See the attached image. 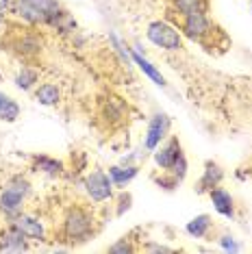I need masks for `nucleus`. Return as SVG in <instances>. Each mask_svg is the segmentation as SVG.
<instances>
[{"label": "nucleus", "instance_id": "nucleus-1", "mask_svg": "<svg viewBox=\"0 0 252 254\" xmlns=\"http://www.w3.org/2000/svg\"><path fill=\"white\" fill-rule=\"evenodd\" d=\"M100 230V222L96 217V213L89 209L87 204H70L65 209L61 217V228H59V237L61 241H65L67 246H83L89 239H94Z\"/></svg>", "mask_w": 252, "mask_h": 254}, {"label": "nucleus", "instance_id": "nucleus-2", "mask_svg": "<svg viewBox=\"0 0 252 254\" xmlns=\"http://www.w3.org/2000/svg\"><path fill=\"white\" fill-rule=\"evenodd\" d=\"M2 48H7L11 55H15L18 59L24 61H35L44 55L46 42L44 35L37 31L35 26L22 24L20 28H9L2 33Z\"/></svg>", "mask_w": 252, "mask_h": 254}, {"label": "nucleus", "instance_id": "nucleus-3", "mask_svg": "<svg viewBox=\"0 0 252 254\" xmlns=\"http://www.w3.org/2000/svg\"><path fill=\"white\" fill-rule=\"evenodd\" d=\"M33 193V185L26 176L15 174L11 176L4 187L0 189V215H4L7 219L15 217L18 213L24 211L26 200Z\"/></svg>", "mask_w": 252, "mask_h": 254}, {"label": "nucleus", "instance_id": "nucleus-4", "mask_svg": "<svg viewBox=\"0 0 252 254\" xmlns=\"http://www.w3.org/2000/svg\"><path fill=\"white\" fill-rule=\"evenodd\" d=\"M146 39L152 46L165 50V53H181L185 48L183 33L179 31V26L172 24L168 20H152L146 26Z\"/></svg>", "mask_w": 252, "mask_h": 254}, {"label": "nucleus", "instance_id": "nucleus-5", "mask_svg": "<svg viewBox=\"0 0 252 254\" xmlns=\"http://www.w3.org/2000/svg\"><path fill=\"white\" fill-rule=\"evenodd\" d=\"M179 26V31L183 33V37L191 39V42H198L202 46L209 44V39L213 35H220V28H217L213 22H211L209 13H191V15H181L179 20L174 22Z\"/></svg>", "mask_w": 252, "mask_h": 254}, {"label": "nucleus", "instance_id": "nucleus-6", "mask_svg": "<svg viewBox=\"0 0 252 254\" xmlns=\"http://www.w3.org/2000/svg\"><path fill=\"white\" fill-rule=\"evenodd\" d=\"M83 187H85V193H87L89 202H94V204L109 202V200H113V195H116V185H113L109 172H105V170L89 172L83 181Z\"/></svg>", "mask_w": 252, "mask_h": 254}, {"label": "nucleus", "instance_id": "nucleus-7", "mask_svg": "<svg viewBox=\"0 0 252 254\" xmlns=\"http://www.w3.org/2000/svg\"><path fill=\"white\" fill-rule=\"evenodd\" d=\"M170 128H172V118H170V115L163 113V111L154 113L152 118L148 120V128H146L141 148H144L146 152H154V150H157L165 139H168Z\"/></svg>", "mask_w": 252, "mask_h": 254}, {"label": "nucleus", "instance_id": "nucleus-8", "mask_svg": "<svg viewBox=\"0 0 252 254\" xmlns=\"http://www.w3.org/2000/svg\"><path fill=\"white\" fill-rule=\"evenodd\" d=\"M9 224H13L18 230H22L28 241H48V226L42 217L33 215V213H18L15 217L9 219Z\"/></svg>", "mask_w": 252, "mask_h": 254}, {"label": "nucleus", "instance_id": "nucleus-9", "mask_svg": "<svg viewBox=\"0 0 252 254\" xmlns=\"http://www.w3.org/2000/svg\"><path fill=\"white\" fill-rule=\"evenodd\" d=\"M11 18H15L20 24L26 26H35V28H46L50 18L44 13L42 9H37L35 4L26 2V0H13V7L9 11Z\"/></svg>", "mask_w": 252, "mask_h": 254}, {"label": "nucleus", "instance_id": "nucleus-10", "mask_svg": "<svg viewBox=\"0 0 252 254\" xmlns=\"http://www.w3.org/2000/svg\"><path fill=\"white\" fill-rule=\"evenodd\" d=\"M183 154V146H181V139L176 135H168V139H165L161 146L152 152V159H154V165L159 167L161 172H168L172 165H174V161L179 159Z\"/></svg>", "mask_w": 252, "mask_h": 254}, {"label": "nucleus", "instance_id": "nucleus-11", "mask_svg": "<svg viewBox=\"0 0 252 254\" xmlns=\"http://www.w3.org/2000/svg\"><path fill=\"white\" fill-rule=\"evenodd\" d=\"M26 250H31L28 237L15 228L13 224H9L0 233V252H26Z\"/></svg>", "mask_w": 252, "mask_h": 254}, {"label": "nucleus", "instance_id": "nucleus-12", "mask_svg": "<svg viewBox=\"0 0 252 254\" xmlns=\"http://www.w3.org/2000/svg\"><path fill=\"white\" fill-rule=\"evenodd\" d=\"M222 181H224V167L220 163H215V161H207L204 170H202V176H200L196 183V193H200V195L209 193L213 187L222 185Z\"/></svg>", "mask_w": 252, "mask_h": 254}, {"label": "nucleus", "instance_id": "nucleus-13", "mask_svg": "<svg viewBox=\"0 0 252 254\" xmlns=\"http://www.w3.org/2000/svg\"><path fill=\"white\" fill-rule=\"evenodd\" d=\"M31 167L35 172L50 178H61L65 174V163L55 157H48V154H33L31 157Z\"/></svg>", "mask_w": 252, "mask_h": 254}, {"label": "nucleus", "instance_id": "nucleus-14", "mask_svg": "<svg viewBox=\"0 0 252 254\" xmlns=\"http://www.w3.org/2000/svg\"><path fill=\"white\" fill-rule=\"evenodd\" d=\"M209 198L213 202V209L226 219H235V198L226 187L217 185L209 191Z\"/></svg>", "mask_w": 252, "mask_h": 254}, {"label": "nucleus", "instance_id": "nucleus-15", "mask_svg": "<svg viewBox=\"0 0 252 254\" xmlns=\"http://www.w3.org/2000/svg\"><path fill=\"white\" fill-rule=\"evenodd\" d=\"M100 113H102V118H105L111 126H118V124H122L126 120V115H128V105H124L122 98L109 96L107 100L102 102Z\"/></svg>", "mask_w": 252, "mask_h": 254}, {"label": "nucleus", "instance_id": "nucleus-16", "mask_svg": "<svg viewBox=\"0 0 252 254\" xmlns=\"http://www.w3.org/2000/svg\"><path fill=\"white\" fill-rule=\"evenodd\" d=\"M137 174H139V165L135 163H120L109 167V176H111L116 189H124L133 178H137Z\"/></svg>", "mask_w": 252, "mask_h": 254}, {"label": "nucleus", "instance_id": "nucleus-17", "mask_svg": "<svg viewBox=\"0 0 252 254\" xmlns=\"http://www.w3.org/2000/svg\"><path fill=\"white\" fill-rule=\"evenodd\" d=\"M211 0H170V11L181 15H191V13H209Z\"/></svg>", "mask_w": 252, "mask_h": 254}, {"label": "nucleus", "instance_id": "nucleus-18", "mask_svg": "<svg viewBox=\"0 0 252 254\" xmlns=\"http://www.w3.org/2000/svg\"><path fill=\"white\" fill-rule=\"evenodd\" d=\"M185 233L189 237H193V239H207L213 233V217L207 215V213L193 217L191 222L185 224Z\"/></svg>", "mask_w": 252, "mask_h": 254}, {"label": "nucleus", "instance_id": "nucleus-19", "mask_svg": "<svg viewBox=\"0 0 252 254\" xmlns=\"http://www.w3.org/2000/svg\"><path fill=\"white\" fill-rule=\"evenodd\" d=\"M33 96L42 107H57L61 102V89L55 83H42L33 89Z\"/></svg>", "mask_w": 252, "mask_h": 254}, {"label": "nucleus", "instance_id": "nucleus-20", "mask_svg": "<svg viewBox=\"0 0 252 254\" xmlns=\"http://www.w3.org/2000/svg\"><path fill=\"white\" fill-rule=\"evenodd\" d=\"M130 59H133L135 65H139V70L144 72V76L150 78L154 85H159V87H165V85H168V83H165V78H163V74L159 72L157 67H154L152 63L146 59V57H141V53L137 48H130Z\"/></svg>", "mask_w": 252, "mask_h": 254}, {"label": "nucleus", "instance_id": "nucleus-21", "mask_svg": "<svg viewBox=\"0 0 252 254\" xmlns=\"http://www.w3.org/2000/svg\"><path fill=\"white\" fill-rule=\"evenodd\" d=\"M39 85V70L35 65H22L15 74V87L22 91H33Z\"/></svg>", "mask_w": 252, "mask_h": 254}, {"label": "nucleus", "instance_id": "nucleus-22", "mask_svg": "<svg viewBox=\"0 0 252 254\" xmlns=\"http://www.w3.org/2000/svg\"><path fill=\"white\" fill-rule=\"evenodd\" d=\"M20 113H22V107L18 105V100H13L11 96L0 91V120L13 124L15 120L20 118Z\"/></svg>", "mask_w": 252, "mask_h": 254}, {"label": "nucleus", "instance_id": "nucleus-23", "mask_svg": "<svg viewBox=\"0 0 252 254\" xmlns=\"http://www.w3.org/2000/svg\"><path fill=\"white\" fill-rule=\"evenodd\" d=\"M139 248L135 246V239L130 235H124V237H120V239L116 241V244H111L107 248V252H111V254H133L137 252Z\"/></svg>", "mask_w": 252, "mask_h": 254}, {"label": "nucleus", "instance_id": "nucleus-24", "mask_svg": "<svg viewBox=\"0 0 252 254\" xmlns=\"http://www.w3.org/2000/svg\"><path fill=\"white\" fill-rule=\"evenodd\" d=\"M26 2H31V4H35L37 9H42L50 20H53L55 15L63 9V4L59 2V0H26ZM48 24H50V22H48ZM46 28H48V26H46Z\"/></svg>", "mask_w": 252, "mask_h": 254}, {"label": "nucleus", "instance_id": "nucleus-25", "mask_svg": "<svg viewBox=\"0 0 252 254\" xmlns=\"http://www.w3.org/2000/svg\"><path fill=\"white\" fill-rule=\"evenodd\" d=\"M187 170H189V163H187V157H185V152H183L181 157L174 161V165H172L168 172H170V174L174 176V178H176V181H179V183H183V181H185V176H187Z\"/></svg>", "mask_w": 252, "mask_h": 254}, {"label": "nucleus", "instance_id": "nucleus-26", "mask_svg": "<svg viewBox=\"0 0 252 254\" xmlns=\"http://www.w3.org/2000/svg\"><path fill=\"white\" fill-rule=\"evenodd\" d=\"M154 183H157L161 189H165V191H174V189L181 185L170 172H161V176H154Z\"/></svg>", "mask_w": 252, "mask_h": 254}, {"label": "nucleus", "instance_id": "nucleus-27", "mask_svg": "<svg viewBox=\"0 0 252 254\" xmlns=\"http://www.w3.org/2000/svg\"><path fill=\"white\" fill-rule=\"evenodd\" d=\"M217 244H220V248L222 250H226V252H239L242 250V244H239V241L235 239L233 235H228V233L217 237Z\"/></svg>", "mask_w": 252, "mask_h": 254}, {"label": "nucleus", "instance_id": "nucleus-28", "mask_svg": "<svg viewBox=\"0 0 252 254\" xmlns=\"http://www.w3.org/2000/svg\"><path fill=\"white\" fill-rule=\"evenodd\" d=\"M130 204H133V195H130L128 191H122L118 195V206H116V215L122 217L126 211L130 209Z\"/></svg>", "mask_w": 252, "mask_h": 254}, {"label": "nucleus", "instance_id": "nucleus-29", "mask_svg": "<svg viewBox=\"0 0 252 254\" xmlns=\"http://www.w3.org/2000/svg\"><path fill=\"white\" fill-rule=\"evenodd\" d=\"M141 250H146V252H157V254H170V252H174L172 248H168V246H161V244H146Z\"/></svg>", "mask_w": 252, "mask_h": 254}, {"label": "nucleus", "instance_id": "nucleus-30", "mask_svg": "<svg viewBox=\"0 0 252 254\" xmlns=\"http://www.w3.org/2000/svg\"><path fill=\"white\" fill-rule=\"evenodd\" d=\"M7 26H9V15L0 11V35L4 33V28H7Z\"/></svg>", "mask_w": 252, "mask_h": 254}, {"label": "nucleus", "instance_id": "nucleus-31", "mask_svg": "<svg viewBox=\"0 0 252 254\" xmlns=\"http://www.w3.org/2000/svg\"><path fill=\"white\" fill-rule=\"evenodd\" d=\"M11 7H13V0H0V11H2V13L9 15Z\"/></svg>", "mask_w": 252, "mask_h": 254}, {"label": "nucleus", "instance_id": "nucleus-32", "mask_svg": "<svg viewBox=\"0 0 252 254\" xmlns=\"http://www.w3.org/2000/svg\"><path fill=\"white\" fill-rule=\"evenodd\" d=\"M248 9H250V13H252V0H248Z\"/></svg>", "mask_w": 252, "mask_h": 254}, {"label": "nucleus", "instance_id": "nucleus-33", "mask_svg": "<svg viewBox=\"0 0 252 254\" xmlns=\"http://www.w3.org/2000/svg\"><path fill=\"white\" fill-rule=\"evenodd\" d=\"M0 80H2V74H0Z\"/></svg>", "mask_w": 252, "mask_h": 254}]
</instances>
